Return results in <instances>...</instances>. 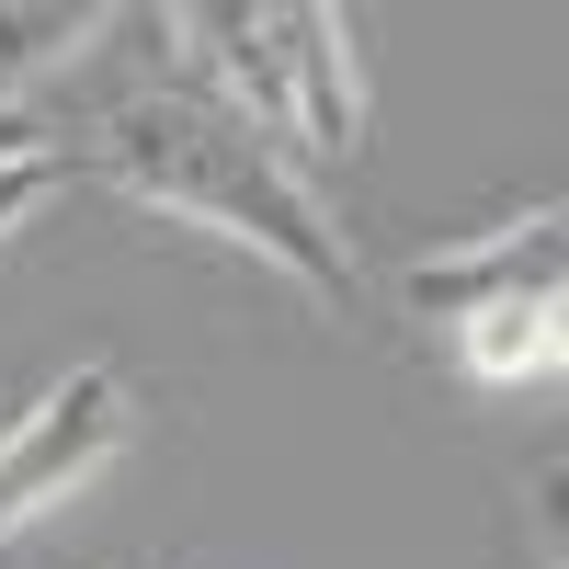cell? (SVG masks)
<instances>
[{
	"label": "cell",
	"instance_id": "cell-1",
	"mask_svg": "<svg viewBox=\"0 0 569 569\" xmlns=\"http://www.w3.org/2000/svg\"><path fill=\"white\" fill-rule=\"evenodd\" d=\"M103 171L137 206L206 228L228 251H262L284 284H308L319 308L353 284V251H342V228L319 217V194L297 182V160H284L262 126H240L217 91H137V103H114Z\"/></svg>",
	"mask_w": 569,
	"mask_h": 569
},
{
	"label": "cell",
	"instance_id": "cell-2",
	"mask_svg": "<svg viewBox=\"0 0 569 569\" xmlns=\"http://www.w3.org/2000/svg\"><path fill=\"white\" fill-rule=\"evenodd\" d=\"M171 34L206 46L217 103L262 137H308V149H353L365 137V80H353V23L342 12H171Z\"/></svg>",
	"mask_w": 569,
	"mask_h": 569
},
{
	"label": "cell",
	"instance_id": "cell-3",
	"mask_svg": "<svg viewBox=\"0 0 569 569\" xmlns=\"http://www.w3.org/2000/svg\"><path fill=\"white\" fill-rule=\"evenodd\" d=\"M137 410H126V376L114 365H80L46 388V410H23L12 433H0V547H12L34 512H58L80 479H103V467L126 456Z\"/></svg>",
	"mask_w": 569,
	"mask_h": 569
},
{
	"label": "cell",
	"instance_id": "cell-4",
	"mask_svg": "<svg viewBox=\"0 0 569 569\" xmlns=\"http://www.w3.org/2000/svg\"><path fill=\"white\" fill-rule=\"evenodd\" d=\"M525 297H558V206H536L525 228H490L467 251L410 262V319H433V330H467V319L525 308Z\"/></svg>",
	"mask_w": 569,
	"mask_h": 569
},
{
	"label": "cell",
	"instance_id": "cell-5",
	"mask_svg": "<svg viewBox=\"0 0 569 569\" xmlns=\"http://www.w3.org/2000/svg\"><path fill=\"white\" fill-rule=\"evenodd\" d=\"M456 353H467V376H490V388H525V376H547V365H558V297H525V308L467 319Z\"/></svg>",
	"mask_w": 569,
	"mask_h": 569
},
{
	"label": "cell",
	"instance_id": "cell-6",
	"mask_svg": "<svg viewBox=\"0 0 569 569\" xmlns=\"http://www.w3.org/2000/svg\"><path fill=\"white\" fill-rule=\"evenodd\" d=\"M91 34H114V12H0V114H12V91L69 69Z\"/></svg>",
	"mask_w": 569,
	"mask_h": 569
},
{
	"label": "cell",
	"instance_id": "cell-7",
	"mask_svg": "<svg viewBox=\"0 0 569 569\" xmlns=\"http://www.w3.org/2000/svg\"><path fill=\"white\" fill-rule=\"evenodd\" d=\"M46 182H58V149H46V160H0V228H23L46 206Z\"/></svg>",
	"mask_w": 569,
	"mask_h": 569
},
{
	"label": "cell",
	"instance_id": "cell-8",
	"mask_svg": "<svg viewBox=\"0 0 569 569\" xmlns=\"http://www.w3.org/2000/svg\"><path fill=\"white\" fill-rule=\"evenodd\" d=\"M0 160H46V126L12 103V114H0Z\"/></svg>",
	"mask_w": 569,
	"mask_h": 569
}]
</instances>
